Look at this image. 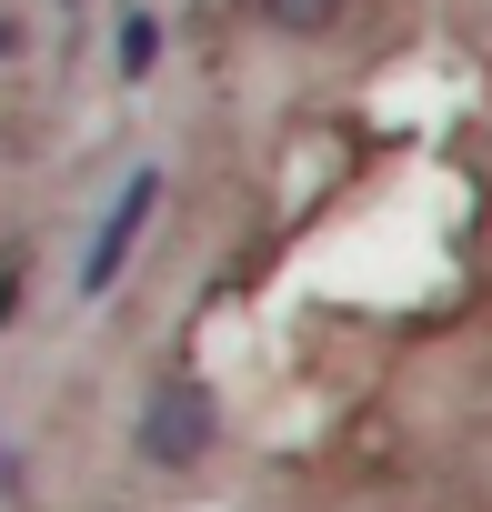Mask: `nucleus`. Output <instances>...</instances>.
Here are the masks:
<instances>
[{"label":"nucleus","mask_w":492,"mask_h":512,"mask_svg":"<svg viewBox=\"0 0 492 512\" xmlns=\"http://www.w3.org/2000/svg\"><path fill=\"white\" fill-rule=\"evenodd\" d=\"M211 442H221L211 382H201V372H161V382L141 392V412H131V452H141L151 472H201Z\"/></svg>","instance_id":"1"},{"label":"nucleus","mask_w":492,"mask_h":512,"mask_svg":"<svg viewBox=\"0 0 492 512\" xmlns=\"http://www.w3.org/2000/svg\"><path fill=\"white\" fill-rule=\"evenodd\" d=\"M151 201H161V171H131V181L111 191V211H101V231H91V262H81V292H91V302L131 272V251H141V231H151Z\"/></svg>","instance_id":"2"},{"label":"nucleus","mask_w":492,"mask_h":512,"mask_svg":"<svg viewBox=\"0 0 492 512\" xmlns=\"http://www.w3.org/2000/svg\"><path fill=\"white\" fill-rule=\"evenodd\" d=\"M252 11H262L272 31H292V41H322V31L352 11V0H252Z\"/></svg>","instance_id":"3"},{"label":"nucleus","mask_w":492,"mask_h":512,"mask_svg":"<svg viewBox=\"0 0 492 512\" xmlns=\"http://www.w3.org/2000/svg\"><path fill=\"white\" fill-rule=\"evenodd\" d=\"M151 61H161V21H151V11H131V21H121V71L141 81Z\"/></svg>","instance_id":"4"},{"label":"nucleus","mask_w":492,"mask_h":512,"mask_svg":"<svg viewBox=\"0 0 492 512\" xmlns=\"http://www.w3.org/2000/svg\"><path fill=\"white\" fill-rule=\"evenodd\" d=\"M21 282H31V262H21V251H0V332L21 322Z\"/></svg>","instance_id":"5"},{"label":"nucleus","mask_w":492,"mask_h":512,"mask_svg":"<svg viewBox=\"0 0 492 512\" xmlns=\"http://www.w3.org/2000/svg\"><path fill=\"white\" fill-rule=\"evenodd\" d=\"M0 51H11V21H0Z\"/></svg>","instance_id":"6"}]
</instances>
